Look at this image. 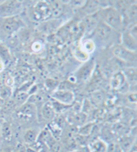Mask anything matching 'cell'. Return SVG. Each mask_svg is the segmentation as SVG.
Listing matches in <instances>:
<instances>
[{
	"mask_svg": "<svg viewBox=\"0 0 137 152\" xmlns=\"http://www.w3.org/2000/svg\"><path fill=\"white\" fill-rule=\"evenodd\" d=\"M35 115H36L35 105L28 102L22 104L18 110V115L20 117L31 118L34 117Z\"/></svg>",
	"mask_w": 137,
	"mask_h": 152,
	"instance_id": "cell-14",
	"label": "cell"
},
{
	"mask_svg": "<svg viewBox=\"0 0 137 152\" xmlns=\"http://www.w3.org/2000/svg\"><path fill=\"white\" fill-rule=\"evenodd\" d=\"M96 69V62L94 59H89L75 71L74 74L75 80L86 82L91 79L94 70Z\"/></svg>",
	"mask_w": 137,
	"mask_h": 152,
	"instance_id": "cell-5",
	"label": "cell"
},
{
	"mask_svg": "<svg viewBox=\"0 0 137 152\" xmlns=\"http://www.w3.org/2000/svg\"><path fill=\"white\" fill-rule=\"evenodd\" d=\"M120 45L125 49L136 52L137 50V40L136 38H135L133 35L130 34L128 31L123 32L120 37Z\"/></svg>",
	"mask_w": 137,
	"mask_h": 152,
	"instance_id": "cell-10",
	"label": "cell"
},
{
	"mask_svg": "<svg viewBox=\"0 0 137 152\" xmlns=\"http://www.w3.org/2000/svg\"><path fill=\"white\" fill-rule=\"evenodd\" d=\"M4 69V64L2 62H0V74L2 73V71Z\"/></svg>",
	"mask_w": 137,
	"mask_h": 152,
	"instance_id": "cell-35",
	"label": "cell"
},
{
	"mask_svg": "<svg viewBox=\"0 0 137 152\" xmlns=\"http://www.w3.org/2000/svg\"><path fill=\"white\" fill-rule=\"evenodd\" d=\"M22 10V2L8 0L0 2V18L17 16Z\"/></svg>",
	"mask_w": 137,
	"mask_h": 152,
	"instance_id": "cell-2",
	"label": "cell"
},
{
	"mask_svg": "<svg viewBox=\"0 0 137 152\" xmlns=\"http://www.w3.org/2000/svg\"><path fill=\"white\" fill-rule=\"evenodd\" d=\"M0 152H12L11 149L9 148V147H5V148H3L0 150Z\"/></svg>",
	"mask_w": 137,
	"mask_h": 152,
	"instance_id": "cell-34",
	"label": "cell"
},
{
	"mask_svg": "<svg viewBox=\"0 0 137 152\" xmlns=\"http://www.w3.org/2000/svg\"><path fill=\"white\" fill-rule=\"evenodd\" d=\"M41 115H42L43 118L49 122H52V121H54L56 112H55L54 108L51 103V101H48L43 104V106L41 108Z\"/></svg>",
	"mask_w": 137,
	"mask_h": 152,
	"instance_id": "cell-15",
	"label": "cell"
},
{
	"mask_svg": "<svg viewBox=\"0 0 137 152\" xmlns=\"http://www.w3.org/2000/svg\"><path fill=\"white\" fill-rule=\"evenodd\" d=\"M88 56L89 55H88L87 53H85L81 48L77 49V50H75V57H76L77 59L82 61V62H87L88 60H89Z\"/></svg>",
	"mask_w": 137,
	"mask_h": 152,
	"instance_id": "cell-29",
	"label": "cell"
},
{
	"mask_svg": "<svg viewBox=\"0 0 137 152\" xmlns=\"http://www.w3.org/2000/svg\"><path fill=\"white\" fill-rule=\"evenodd\" d=\"M129 84L127 83L125 76L122 71L116 72L110 79V87L114 91H122L124 86Z\"/></svg>",
	"mask_w": 137,
	"mask_h": 152,
	"instance_id": "cell-12",
	"label": "cell"
},
{
	"mask_svg": "<svg viewBox=\"0 0 137 152\" xmlns=\"http://www.w3.org/2000/svg\"><path fill=\"white\" fill-rule=\"evenodd\" d=\"M99 21H100V18H99V12L94 15H86V17L83 19V21L82 22L84 33L88 36H91Z\"/></svg>",
	"mask_w": 137,
	"mask_h": 152,
	"instance_id": "cell-9",
	"label": "cell"
},
{
	"mask_svg": "<svg viewBox=\"0 0 137 152\" xmlns=\"http://www.w3.org/2000/svg\"><path fill=\"white\" fill-rule=\"evenodd\" d=\"M22 27H24V24L18 15L0 18V29L8 36L15 34Z\"/></svg>",
	"mask_w": 137,
	"mask_h": 152,
	"instance_id": "cell-3",
	"label": "cell"
},
{
	"mask_svg": "<svg viewBox=\"0 0 137 152\" xmlns=\"http://www.w3.org/2000/svg\"><path fill=\"white\" fill-rule=\"evenodd\" d=\"M100 21L108 25L113 30H121L123 27L124 19L118 9L112 6H107L99 11Z\"/></svg>",
	"mask_w": 137,
	"mask_h": 152,
	"instance_id": "cell-1",
	"label": "cell"
},
{
	"mask_svg": "<svg viewBox=\"0 0 137 152\" xmlns=\"http://www.w3.org/2000/svg\"><path fill=\"white\" fill-rule=\"evenodd\" d=\"M39 152H50V151H48V149L46 148V147H42V148H41V150Z\"/></svg>",
	"mask_w": 137,
	"mask_h": 152,
	"instance_id": "cell-37",
	"label": "cell"
},
{
	"mask_svg": "<svg viewBox=\"0 0 137 152\" xmlns=\"http://www.w3.org/2000/svg\"><path fill=\"white\" fill-rule=\"evenodd\" d=\"M41 131L36 127H31L25 131L23 134V140L27 145H31L37 142Z\"/></svg>",
	"mask_w": 137,
	"mask_h": 152,
	"instance_id": "cell-16",
	"label": "cell"
},
{
	"mask_svg": "<svg viewBox=\"0 0 137 152\" xmlns=\"http://www.w3.org/2000/svg\"><path fill=\"white\" fill-rule=\"evenodd\" d=\"M71 152H90L89 151V149L88 146H82L80 148H77L74 151H72Z\"/></svg>",
	"mask_w": 137,
	"mask_h": 152,
	"instance_id": "cell-33",
	"label": "cell"
},
{
	"mask_svg": "<svg viewBox=\"0 0 137 152\" xmlns=\"http://www.w3.org/2000/svg\"><path fill=\"white\" fill-rule=\"evenodd\" d=\"M46 86H47L49 89H57V86H58V84L57 82L54 80H52V79H49L46 80ZM54 90V91H55Z\"/></svg>",
	"mask_w": 137,
	"mask_h": 152,
	"instance_id": "cell-30",
	"label": "cell"
},
{
	"mask_svg": "<svg viewBox=\"0 0 137 152\" xmlns=\"http://www.w3.org/2000/svg\"><path fill=\"white\" fill-rule=\"evenodd\" d=\"M12 59L11 52L8 46H6L4 44L0 43V62H2L4 66L6 64H9L10 62Z\"/></svg>",
	"mask_w": 137,
	"mask_h": 152,
	"instance_id": "cell-19",
	"label": "cell"
},
{
	"mask_svg": "<svg viewBox=\"0 0 137 152\" xmlns=\"http://www.w3.org/2000/svg\"><path fill=\"white\" fill-rule=\"evenodd\" d=\"M87 118H88L87 114H85L82 111H81V112H78V113H75L70 117V122L73 124V126H75L76 127H79V126H81L86 123Z\"/></svg>",
	"mask_w": 137,
	"mask_h": 152,
	"instance_id": "cell-20",
	"label": "cell"
},
{
	"mask_svg": "<svg viewBox=\"0 0 137 152\" xmlns=\"http://www.w3.org/2000/svg\"><path fill=\"white\" fill-rule=\"evenodd\" d=\"M51 7V18H60L66 12V4L61 1H50Z\"/></svg>",
	"mask_w": 137,
	"mask_h": 152,
	"instance_id": "cell-11",
	"label": "cell"
},
{
	"mask_svg": "<svg viewBox=\"0 0 137 152\" xmlns=\"http://www.w3.org/2000/svg\"><path fill=\"white\" fill-rule=\"evenodd\" d=\"M114 31L115 30H113L108 25L100 21L96 27L94 33L92 34V36L94 37L91 39H96V41L99 42L101 44H107L112 39Z\"/></svg>",
	"mask_w": 137,
	"mask_h": 152,
	"instance_id": "cell-4",
	"label": "cell"
},
{
	"mask_svg": "<svg viewBox=\"0 0 137 152\" xmlns=\"http://www.w3.org/2000/svg\"><path fill=\"white\" fill-rule=\"evenodd\" d=\"M0 102H1V100H0Z\"/></svg>",
	"mask_w": 137,
	"mask_h": 152,
	"instance_id": "cell-40",
	"label": "cell"
},
{
	"mask_svg": "<svg viewBox=\"0 0 137 152\" xmlns=\"http://www.w3.org/2000/svg\"><path fill=\"white\" fill-rule=\"evenodd\" d=\"M0 43H1V39H0Z\"/></svg>",
	"mask_w": 137,
	"mask_h": 152,
	"instance_id": "cell-39",
	"label": "cell"
},
{
	"mask_svg": "<svg viewBox=\"0 0 137 152\" xmlns=\"http://www.w3.org/2000/svg\"><path fill=\"white\" fill-rule=\"evenodd\" d=\"M94 122H89V123H85L81 126L77 127V133L81 136L88 137L89 136L94 128Z\"/></svg>",
	"mask_w": 137,
	"mask_h": 152,
	"instance_id": "cell-22",
	"label": "cell"
},
{
	"mask_svg": "<svg viewBox=\"0 0 137 152\" xmlns=\"http://www.w3.org/2000/svg\"><path fill=\"white\" fill-rule=\"evenodd\" d=\"M84 4H85V1H70L68 3L69 5L73 6L74 8H80V9L84 5Z\"/></svg>",
	"mask_w": 137,
	"mask_h": 152,
	"instance_id": "cell-31",
	"label": "cell"
},
{
	"mask_svg": "<svg viewBox=\"0 0 137 152\" xmlns=\"http://www.w3.org/2000/svg\"><path fill=\"white\" fill-rule=\"evenodd\" d=\"M75 87V83L72 82L71 80H64L59 84L57 87L56 90H63V91H73Z\"/></svg>",
	"mask_w": 137,
	"mask_h": 152,
	"instance_id": "cell-27",
	"label": "cell"
},
{
	"mask_svg": "<svg viewBox=\"0 0 137 152\" xmlns=\"http://www.w3.org/2000/svg\"><path fill=\"white\" fill-rule=\"evenodd\" d=\"M52 98L62 104L71 106L75 103V95L73 91L55 90L52 94Z\"/></svg>",
	"mask_w": 137,
	"mask_h": 152,
	"instance_id": "cell-8",
	"label": "cell"
},
{
	"mask_svg": "<svg viewBox=\"0 0 137 152\" xmlns=\"http://www.w3.org/2000/svg\"><path fill=\"white\" fill-rule=\"evenodd\" d=\"M103 8L105 7L103 6L101 1L90 0V1H85L84 5L81 9L86 13L87 15H94L97 12H99Z\"/></svg>",
	"mask_w": 137,
	"mask_h": 152,
	"instance_id": "cell-13",
	"label": "cell"
},
{
	"mask_svg": "<svg viewBox=\"0 0 137 152\" xmlns=\"http://www.w3.org/2000/svg\"><path fill=\"white\" fill-rule=\"evenodd\" d=\"M112 52L116 58L122 60L123 62H130V63L136 62V52H134V51H131V50L125 49L120 44L116 45L113 47Z\"/></svg>",
	"mask_w": 137,
	"mask_h": 152,
	"instance_id": "cell-7",
	"label": "cell"
},
{
	"mask_svg": "<svg viewBox=\"0 0 137 152\" xmlns=\"http://www.w3.org/2000/svg\"><path fill=\"white\" fill-rule=\"evenodd\" d=\"M34 18L37 21H46L51 18V7L47 1H39L34 7Z\"/></svg>",
	"mask_w": 137,
	"mask_h": 152,
	"instance_id": "cell-6",
	"label": "cell"
},
{
	"mask_svg": "<svg viewBox=\"0 0 137 152\" xmlns=\"http://www.w3.org/2000/svg\"><path fill=\"white\" fill-rule=\"evenodd\" d=\"M133 145V140L130 137H123L120 142H119V146L121 148V150H124V151H128L132 147Z\"/></svg>",
	"mask_w": 137,
	"mask_h": 152,
	"instance_id": "cell-28",
	"label": "cell"
},
{
	"mask_svg": "<svg viewBox=\"0 0 137 152\" xmlns=\"http://www.w3.org/2000/svg\"><path fill=\"white\" fill-rule=\"evenodd\" d=\"M28 98H29V94H28V92L19 91V92L15 95V104H16L21 106L22 104L27 103Z\"/></svg>",
	"mask_w": 137,
	"mask_h": 152,
	"instance_id": "cell-26",
	"label": "cell"
},
{
	"mask_svg": "<svg viewBox=\"0 0 137 152\" xmlns=\"http://www.w3.org/2000/svg\"><path fill=\"white\" fill-rule=\"evenodd\" d=\"M123 75L125 76L126 81L130 86H136V84L137 74L136 67H130V68H125L122 71Z\"/></svg>",
	"mask_w": 137,
	"mask_h": 152,
	"instance_id": "cell-18",
	"label": "cell"
},
{
	"mask_svg": "<svg viewBox=\"0 0 137 152\" xmlns=\"http://www.w3.org/2000/svg\"><path fill=\"white\" fill-rule=\"evenodd\" d=\"M12 95H13V90L11 86L3 84L0 86V100L7 101L12 97Z\"/></svg>",
	"mask_w": 137,
	"mask_h": 152,
	"instance_id": "cell-23",
	"label": "cell"
},
{
	"mask_svg": "<svg viewBox=\"0 0 137 152\" xmlns=\"http://www.w3.org/2000/svg\"><path fill=\"white\" fill-rule=\"evenodd\" d=\"M98 94H99V92H95L94 93V98H96V97H98ZM101 97H99V98H97V102H99V101H100L101 100Z\"/></svg>",
	"mask_w": 137,
	"mask_h": 152,
	"instance_id": "cell-36",
	"label": "cell"
},
{
	"mask_svg": "<svg viewBox=\"0 0 137 152\" xmlns=\"http://www.w3.org/2000/svg\"><path fill=\"white\" fill-rule=\"evenodd\" d=\"M82 50L87 53L88 55H90L91 53H93L94 51L96 48V44L94 40H92L91 39H88L82 43V46L80 47Z\"/></svg>",
	"mask_w": 137,
	"mask_h": 152,
	"instance_id": "cell-25",
	"label": "cell"
},
{
	"mask_svg": "<svg viewBox=\"0 0 137 152\" xmlns=\"http://www.w3.org/2000/svg\"><path fill=\"white\" fill-rule=\"evenodd\" d=\"M0 134L2 135V137L5 141L11 140V138L13 137V132H12V129L10 123L5 121L0 126Z\"/></svg>",
	"mask_w": 137,
	"mask_h": 152,
	"instance_id": "cell-21",
	"label": "cell"
},
{
	"mask_svg": "<svg viewBox=\"0 0 137 152\" xmlns=\"http://www.w3.org/2000/svg\"><path fill=\"white\" fill-rule=\"evenodd\" d=\"M125 15L128 17V19L130 20L131 23L136 24V15H137V6L136 3H133L132 4H130V7L126 10V13Z\"/></svg>",
	"mask_w": 137,
	"mask_h": 152,
	"instance_id": "cell-24",
	"label": "cell"
},
{
	"mask_svg": "<svg viewBox=\"0 0 137 152\" xmlns=\"http://www.w3.org/2000/svg\"><path fill=\"white\" fill-rule=\"evenodd\" d=\"M128 99L130 103H134L136 104V92H133V93H130L128 97Z\"/></svg>",
	"mask_w": 137,
	"mask_h": 152,
	"instance_id": "cell-32",
	"label": "cell"
},
{
	"mask_svg": "<svg viewBox=\"0 0 137 152\" xmlns=\"http://www.w3.org/2000/svg\"><path fill=\"white\" fill-rule=\"evenodd\" d=\"M2 85V79H1V75H0V86Z\"/></svg>",
	"mask_w": 137,
	"mask_h": 152,
	"instance_id": "cell-38",
	"label": "cell"
},
{
	"mask_svg": "<svg viewBox=\"0 0 137 152\" xmlns=\"http://www.w3.org/2000/svg\"><path fill=\"white\" fill-rule=\"evenodd\" d=\"M90 152H107L108 145L103 139H95L88 146Z\"/></svg>",
	"mask_w": 137,
	"mask_h": 152,
	"instance_id": "cell-17",
	"label": "cell"
}]
</instances>
